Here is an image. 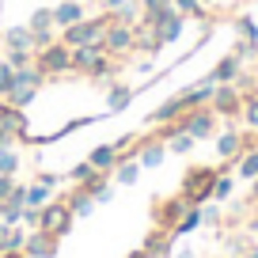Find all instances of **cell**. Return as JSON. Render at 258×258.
<instances>
[{
    "mask_svg": "<svg viewBox=\"0 0 258 258\" xmlns=\"http://www.w3.org/2000/svg\"><path fill=\"white\" fill-rule=\"evenodd\" d=\"M106 27H110L106 12H103V16H84L80 23H73V27H64V31H61V42H64L69 49H76V46H91V42H103Z\"/></svg>",
    "mask_w": 258,
    "mask_h": 258,
    "instance_id": "1",
    "label": "cell"
},
{
    "mask_svg": "<svg viewBox=\"0 0 258 258\" xmlns=\"http://www.w3.org/2000/svg\"><path fill=\"white\" fill-rule=\"evenodd\" d=\"M224 167H190L182 175V198L190 205H205L213 198V182H217V175Z\"/></svg>",
    "mask_w": 258,
    "mask_h": 258,
    "instance_id": "2",
    "label": "cell"
},
{
    "mask_svg": "<svg viewBox=\"0 0 258 258\" xmlns=\"http://www.w3.org/2000/svg\"><path fill=\"white\" fill-rule=\"evenodd\" d=\"M175 129H182V133H190L194 141H205L217 133V110L213 106H194V110H186L178 121H171Z\"/></svg>",
    "mask_w": 258,
    "mask_h": 258,
    "instance_id": "3",
    "label": "cell"
},
{
    "mask_svg": "<svg viewBox=\"0 0 258 258\" xmlns=\"http://www.w3.org/2000/svg\"><path fill=\"white\" fill-rule=\"evenodd\" d=\"M73 209H69V202H46L38 209V228L49 235H57V239H64V235L73 232Z\"/></svg>",
    "mask_w": 258,
    "mask_h": 258,
    "instance_id": "4",
    "label": "cell"
},
{
    "mask_svg": "<svg viewBox=\"0 0 258 258\" xmlns=\"http://www.w3.org/2000/svg\"><path fill=\"white\" fill-rule=\"evenodd\" d=\"M34 64H38L46 76H64V73H73V49L57 38V42H49L46 49L34 53Z\"/></svg>",
    "mask_w": 258,
    "mask_h": 258,
    "instance_id": "5",
    "label": "cell"
},
{
    "mask_svg": "<svg viewBox=\"0 0 258 258\" xmlns=\"http://www.w3.org/2000/svg\"><path fill=\"white\" fill-rule=\"evenodd\" d=\"M103 49H106V57H114V61H125L129 53H137V27H125V23L106 27Z\"/></svg>",
    "mask_w": 258,
    "mask_h": 258,
    "instance_id": "6",
    "label": "cell"
},
{
    "mask_svg": "<svg viewBox=\"0 0 258 258\" xmlns=\"http://www.w3.org/2000/svg\"><path fill=\"white\" fill-rule=\"evenodd\" d=\"M186 209H190V202H186L182 194H175V198H163V202L152 205V220H156V228H167L171 232V228L186 217Z\"/></svg>",
    "mask_w": 258,
    "mask_h": 258,
    "instance_id": "7",
    "label": "cell"
},
{
    "mask_svg": "<svg viewBox=\"0 0 258 258\" xmlns=\"http://www.w3.org/2000/svg\"><path fill=\"white\" fill-rule=\"evenodd\" d=\"M209 106L217 110V118H239V110H243V91L235 88V84H217Z\"/></svg>",
    "mask_w": 258,
    "mask_h": 258,
    "instance_id": "8",
    "label": "cell"
},
{
    "mask_svg": "<svg viewBox=\"0 0 258 258\" xmlns=\"http://www.w3.org/2000/svg\"><path fill=\"white\" fill-rule=\"evenodd\" d=\"M57 250H61V239H57V235L42 232V228L27 232V243H23V254L27 258H57Z\"/></svg>",
    "mask_w": 258,
    "mask_h": 258,
    "instance_id": "9",
    "label": "cell"
},
{
    "mask_svg": "<svg viewBox=\"0 0 258 258\" xmlns=\"http://www.w3.org/2000/svg\"><path fill=\"white\" fill-rule=\"evenodd\" d=\"M190 110V106H186V99H182V91H178V95H171V99H163L160 106H156L152 114H148V125H171V121H178L182 118V114Z\"/></svg>",
    "mask_w": 258,
    "mask_h": 258,
    "instance_id": "10",
    "label": "cell"
},
{
    "mask_svg": "<svg viewBox=\"0 0 258 258\" xmlns=\"http://www.w3.org/2000/svg\"><path fill=\"white\" fill-rule=\"evenodd\" d=\"M106 57V49H103V42H91V46H76L73 49V73H84V76H91L99 69V61Z\"/></svg>",
    "mask_w": 258,
    "mask_h": 258,
    "instance_id": "11",
    "label": "cell"
},
{
    "mask_svg": "<svg viewBox=\"0 0 258 258\" xmlns=\"http://www.w3.org/2000/svg\"><path fill=\"white\" fill-rule=\"evenodd\" d=\"M0 129H8L16 141H23L27 133H31V121H27V114L19 110V106H8L0 103Z\"/></svg>",
    "mask_w": 258,
    "mask_h": 258,
    "instance_id": "12",
    "label": "cell"
},
{
    "mask_svg": "<svg viewBox=\"0 0 258 258\" xmlns=\"http://www.w3.org/2000/svg\"><path fill=\"white\" fill-rule=\"evenodd\" d=\"M133 99H137V88H129V84H121V80L106 84V114H121Z\"/></svg>",
    "mask_w": 258,
    "mask_h": 258,
    "instance_id": "13",
    "label": "cell"
},
{
    "mask_svg": "<svg viewBox=\"0 0 258 258\" xmlns=\"http://www.w3.org/2000/svg\"><path fill=\"white\" fill-rule=\"evenodd\" d=\"M0 42H4V49H31V53H38V46H34V31L31 27H8V31L0 34Z\"/></svg>",
    "mask_w": 258,
    "mask_h": 258,
    "instance_id": "14",
    "label": "cell"
},
{
    "mask_svg": "<svg viewBox=\"0 0 258 258\" xmlns=\"http://www.w3.org/2000/svg\"><path fill=\"white\" fill-rule=\"evenodd\" d=\"M84 16H88V12H84V4H80V0H61V4L53 8V27H57V31H64V27L80 23Z\"/></svg>",
    "mask_w": 258,
    "mask_h": 258,
    "instance_id": "15",
    "label": "cell"
},
{
    "mask_svg": "<svg viewBox=\"0 0 258 258\" xmlns=\"http://www.w3.org/2000/svg\"><path fill=\"white\" fill-rule=\"evenodd\" d=\"M213 91H217V80H213V76H205V80H198L194 84V88H186L182 91V99H186V106H209L213 103Z\"/></svg>",
    "mask_w": 258,
    "mask_h": 258,
    "instance_id": "16",
    "label": "cell"
},
{
    "mask_svg": "<svg viewBox=\"0 0 258 258\" xmlns=\"http://www.w3.org/2000/svg\"><path fill=\"white\" fill-rule=\"evenodd\" d=\"M118 160H121V152H118L114 145H99V148H91V156H88V163H91L95 171H103V175H114Z\"/></svg>",
    "mask_w": 258,
    "mask_h": 258,
    "instance_id": "17",
    "label": "cell"
},
{
    "mask_svg": "<svg viewBox=\"0 0 258 258\" xmlns=\"http://www.w3.org/2000/svg\"><path fill=\"white\" fill-rule=\"evenodd\" d=\"M171 243H175V235H171L167 228H152V232L145 235V243H141V247H145L152 258H167V254H171Z\"/></svg>",
    "mask_w": 258,
    "mask_h": 258,
    "instance_id": "18",
    "label": "cell"
},
{
    "mask_svg": "<svg viewBox=\"0 0 258 258\" xmlns=\"http://www.w3.org/2000/svg\"><path fill=\"white\" fill-rule=\"evenodd\" d=\"M239 73H243V61H239L235 53H224L217 64H213V73H209V76H213L217 84H235V76H239Z\"/></svg>",
    "mask_w": 258,
    "mask_h": 258,
    "instance_id": "19",
    "label": "cell"
},
{
    "mask_svg": "<svg viewBox=\"0 0 258 258\" xmlns=\"http://www.w3.org/2000/svg\"><path fill=\"white\" fill-rule=\"evenodd\" d=\"M64 202H69L73 217H88V213H95V198H91V190H88V186H73Z\"/></svg>",
    "mask_w": 258,
    "mask_h": 258,
    "instance_id": "20",
    "label": "cell"
},
{
    "mask_svg": "<svg viewBox=\"0 0 258 258\" xmlns=\"http://www.w3.org/2000/svg\"><path fill=\"white\" fill-rule=\"evenodd\" d=\"M141 167H160L167 160V145L163 141H141V152H137Z\"/></svg>",
    "mask_w": 258,
    "mask_h": 258,
    "instance_id": "21",
    "label": "cell"
},
{
    "mask_svg": "<svg viewBox=\"0 0 258 258\" xmlns=\"http://www.w3.org/2000/svg\"><path fill=\"white\" fill-rule=\"evenodd\" d=\"M23 243H27L23 224H4L0 220V250H23Z\"/></svg>",
    "mask_w": 258,
    "mask_h": 258,
    "instance_id": "22",
    "label": "cell"
},
{
    "mask_svg": "<svg viewBox=\"0 0 258 258\" xmlns=\"http://www.w3.org/2000/svg\"><path fill=\"white\" fill-rule=\"evenodd\" d=\"M182 27H186V16H178V12H175L167 23L152 27V31H156V38H160V46H167V42H178V38H182Z\"/></svg>",
    "mask_w": 258,
    "mask_h": 258,
    "instance_id": "23",
    "label": "cell"
},
{
    "mask_svg": "<svg viewBox=\"0 0 258 258\" xmlns=\"http://www.w3.org/2000/svg\"><path fill=\"white\" fill-rule=\"evenodd\" d=\"M141 171H145V167H141V160H133V156L125 160V156H121L118 167H114V178H118L121 186H133V182L141 178Z\"/></svg>",
    "mask_w": 258,
    "mask_h": 258,
    "instance_id": "24",
    "label": "cell"
},
{
    "mask_svg": "<svg viewBox=\"0 0 258 258\" xmlns=\"http://www.w3.org/2000/svg\"><path fill=\"white\" fill-rule=\"evenodd\" d=\"M235 175L239 178H258V148H247V152L239 156V160H235Z\"/></svg>",
    "mask_w": 258,
    "mask_h": 258,
    "instance_id": "25",
    "label": "cell"
},
{
    "mask_svg": "<svg viewBox=\"0 0 258 258\" xmlns=\"http://www.w3.org/2000/svg\"><path fill=\"white\" fill-rule=\"evenodd\" d=\"M198 228H202V205H190V209H186V217L171 228V235H190V232H198Z\"/></svg>",
    "mask_w": 258,
    "mask_h": 258,
    "instance_id": "26",
    "label": "cell"
},
{
    "mask_svg": "<svg viewBox=\"0 0 258 258\" xmlns=\"http://www.w3.org/2000/svg\"><path fill=\"white\" fill-rule=\"evenodd\" d=\"M239 121L250 129V133H258V91H254V95H243V110H239Z\"/></svg>",
    "mask_w": 258,
    "mask_h": 258,
    "instance_id": "27",
    "label": "cell"
},
{
    "mask_svg": "<svg viewBox=\"0 0 258 258\" xmlns=\"http://www.w3.org/2000/svg\"><path fill=\"white\" fill-rule=\"evenodd\" d=\"M27 27H31L34 34H42V31H57V27H53V8H34V12H31V19H27Z\"/></svg>",
    "mask_w": 258,
    "mask_h": 258,
    "instance_id": "28",
    "label": "cell"
},
{
    "mask_svg": "<svg viewBox=\"0 0 258 258\" xmlns=\"http://www.w3.org/2000/svg\"><path fill=\"white\" fill-rule=\"evenodd\" d=\"M235 34H239L243 42H254V46H258V23H254V16H247V12L235 16Z\"/></svg>",
    "mask_w": 258,
    "mask_h": 258,
    "instance_id": "29",
    "label": "cell"
},
{
    "mask_svg": "<svg viewBox=\"0 0 258 258\" xmlns=\"http://www.w3.org/2000/svg\"><path fill=\"white\" fill-rule=\"evenodd\" d=\"M137 49H145V53H160V38H156V31L145 27V23L137 27Z\"/></svg>",
    "mask_w": 258,
    "mask_h": 258,
    "instance_id": "30",
    "label": "cell"
},
{
    "mask_svg": "<svg viewBox=\"0 0 258 258\" xmlns=\"http://www.w3.org/2000/svg\"><path fill=\"white\" fill-rule=\"evenodd\" d=\"M46 202H49V186H42V182L27 186V209H42Z\"/></svg>",
    "mask_w": 258,
    "mask_h": 258,
    "instance_id": "31",
    "label": "cell"
},
{
    "mask_svg": "<svg viewBox=\"0 0 258 258\" xmlns=\"http://www.w3.org/2000/svg\"><path fill=\"white\" fill-rule=\"evenodd\" d=\"M34 95H38V88H16L8 99H4V103H8V106H19V110H27Z\"/></svg>",
    "mask_w": 258,
    "mask_h": 258,
    "instance_id": "32",
    "label": "cell"
},
{
    "mask_svg": "<svg viewBox=\"0 0 258 258\" xmlns=\"http://www.w3.org/2000/svg\"><path fill=\"white\" fill-rule=\"evenodd\" d=\"M232 175H224V171H220L217 175V182H213V202H228V198H232Z\"/></svg>",
    "mask_w": 258,
    "mask_h": 258,
    "instance_id": "33",
    "label": "cell"
},
{
    "mask_svg": "<svg viewBox=\"0 0 258 258\" xmlns=\"http://www.w3.org/2000/svg\"><path fill=\"white\" fill-rule=\"evenodd\" d=\"M12 91H16V69H12L8 61H0V95L8 99Z\"/></svg>",
    "mask_w": 258,
    "mask_h": 258,
    "instance_id": "34",
    "label": "cell"
},
{
    "mask_svg": "<svg viewBox=\"0 0 258 258\" xmlns=\"http://www.w3.org/2000/svg\"><path fill=\"white\" fill-rule=\"evenodd\" d=\"M91 175H95V167H91V163L84 160V163H76V167H69V175H64V178H69L73 186H84V182H88Z\"/></svg>",
    "mask_w": 258,
    "mask_h": 258,
    "instance_id": "35",
    "label": "cell"
},
{
    "mask_svg": "<svg viewBox=\"0 0 258 258\" xmlns=\"http://www.w3.org/2000/svg\"><path fill=\"white\" fill-rule=\"evenodd\" d=\"M175 12H178V16L205 19V4H202V0H175Z\"/></svg>",
    "mask_w": 258,
    "mask_h": 258,
    "instance_id": "36",
    "label": "cell"
},
{
    "mask_svg": "<svg viewBox=\"0 0 258 258\" xmlns=\"http://www.w3.org/2000/svg\"><path fill=\"white\" fill-rule=\"evenodd\" d=\"M4 61H8L12 69H16V73H19V69H27V64H34V53H31V49H8V57H4Z\"/></svg>",
    "mask_w": 258,
    "mask_h": 258,
    "instance_id": "37",
    "label": "cell"
},
{
    "mask_svg": "<svg viewBox=\"0 0 258 258\" xmlns=\"http://www.w3.org/2000/svg\"><path fill=\"white\" fill-rule=\"evenodd\" d=\"M19 171V152L8 148V152H0V175H16Z\"/></svg>",
    "mask_w": 258,
    "mask_h": 258,
    "instance_id": "38",
    "label": "cell"
},
{
    "mask_svg": "<svg viewBox=\"0 0 258 258\" xmlns=\"http://www.w3.org/2000/svg\"><path fill=\"white\" fill-rule=\"evenodd\" d=\"M232 53L239 57L243 64H247V61H254V57H258V46H254V42H243V38H239V42H235V49H232Z\"/></svg>",
    "mask_w": 258,
    "mask_h": 258,
    "instance_id": "39",
    "label": "cell"
},
{
    "mask_svg": "<svg viewBox=\"0 0 258 258\" xmlns=\"http://www.w3.org/2000/svg\"><path fill=\"white\" fill-rule=\"evenodd\" d=\"M235 88H239L243 95H254V88H258V76H250V73H239V76H235Z\"/></svg>",
    "mask_w": 258,
    "mask_h": 258,
    "instance_id": "40",
    "label": "cell"
},
{
    "mask_svg": "<svg viewBox=\"0 0 258 258\" xmlns=\"http://www.w3.org/2000/svg\"><path fill=\"white\" fill-rule=\"evenodd\" d=\"M16 186H19V182H16V175H0V202H8Z\"/></svg>",
    "mask_w": 258,
    "mask_h": 258,
    "instance_id": "41",
    "label": "cell"
},
{
    "mask_svg": "<svg viewBox=\"0 0 258 258\" xmlns=\"http://www.w3.org/2000/svg\"><path fill=\"white\" fill-rule=\"evenodd\" d=\"M34 182H42V186H49V190H53V186L61 182V175H53V171H38V175H34Z\"/></svg>",
    "mask_w": 258,
    "mask_h": 258,
    "instance_id": "42",
    "label": "cell"
},
{
    "mask_svg": "<svg viewBox=\"0 0 258 258\" xmlns=\"http://www.w3.org/2000/svg\"><path fill=\"white\" fill-rule=\"evenodd\" d=\"M202 224H220V213L213 209V205H205V209H202Z\"/></svg>",
    "mask_w": 258,
    "mask_h": 258,
    "instance_id": "43",
    "label": "cell"
},
{
    "mask_svg": "<svg viewBox=\"0 0 258 258\" xmlns=\"http://www.w3.org/2000/svg\"><path fill=\"white\" fill-rule=\"evenodd\" d=\"M12 145H16V137H12L8 129H0V152H8V148H12Z\"/></svg>",
    "mask_w": 258,
    "mask_h": 258,
    "instance_id": "44",
    "label": "cell"
},
{
    "mask_svg": "<svg viewBox=\"0 0 258 258\" xmlns=\"http://www.w3.org/2000/svg\"><path fill=\"white\" fill-rule=\"evenodd\" d=\"M23 224L27 228H38V209H23Z\"/></svg>",
    "mask_w": 258,
    "mask_h": 258,
    "instance_id": "45",
    "label": "cell"
},
{
    "mask_svg": "<svg viewBox=\"0 0 258 258\" xmlns=\"http://www.w3.org/2000/svg\"><path fill=\"white\" fill-rule=\"evenodd\" d=\"M247 205H258V178H250V198H247Z\"/></svg>",
    "mask_w": 258,
    "mask_h": 258,
    "instance_id": "46",
    "label": "cell"
},
{
    "mask_svg": "<svg viewBox=\"0 0 258 258\" xmlns=\"http://www.w3.org/2000/svg\"><path fill=\"white\" fill-rule=\"evenodd\" d=\"M171 258H198V254H194L190 247H182V250H175V254H171Z\"/></svg>",
    "mask_w": 258,
    "mask_h": 258,
    "instance_id": "47",
    "label": "cell"
},
{
    "mask_svg": "<svg viewBox=\"0 0 258 258\" xmlns=\"http://www.w3.org/2000/svg\"><path fill=\"white\" fill-rule=\"evenodd\" d=\"M121 4H129V0H103V8L110 12V8H121Z\"/></svg>",
    "mask_w": 258,
    "mask_h": 258,
    "instance_id": "48",
    "label": "cell"
},
{
    "mask_svg": "<svg viewBox=\"0 0 258 258\" xmlns=\"http://www.w3.org/2000/svg\"><path fill=\"white\" fill-rule=\"evenodd\" d=\"M0 258H27L23 250H0Z\"/></svg>",
    "mask_w": 258,
    "mask_h": 258,
    "instance_id": "49",
    "label": "cell"
},
{
    "mask_svg": "<svg viewBox=\"0 0 258 258\" xmlns=\"http://www.w3.org/2000/svg\"><path fill=\"white\" fill-rule=\"evenodd\" d=\"M129 258H152V254H148L145 247H137V250H133V254H129Z\"/></svg>",
    "mask_w": 258,
    "mask_h": 258,
    "instance_id": "50",
    "label": "cell"
},
{
    "mask_svg": "<svg viewBox=\"0 0 258 258\" xmlns=\"http://www.w3.org/2000/svg\"><path fill=\"white\" fill-rule=\"evenodd\" d=\"M243 258H258V250H254V247H250V250H247V254H243Z\"/></svg>",
    "mask_w": 258,
    "mask_h": 258,
    "instance_id": "51",
    "label": "cell"
},
{
    "mask_svg": "<svg viewBox=\"0 0 258 258\" xmlns=\"http://www.w3.org/2000/svg\"><path fill=\"white\" fill-rule=\"evenodd\" d=\"M0 217H4V202H0Z\"/></svg>",
    "mask_w": 258,
    "mask_h": 258,
    "instance_id": "52",
    "label": "cell"
},
{
    "mask_svg": "<svg viewBox=\"0 0 258 258\" xmlns=\"http://www.w3.org/2000/svg\"><path fill=\"white\" fill-rule=\"evenodd\" d=\"M202 4H217V0H202Z\"/></svg>",
    "mask_w": 258,
    "mask_h": 258,
    "instance_id": "53",
    "label": "cell"
},
{
    "mask_svg": "<svg viewBox=\"0 0 258 258\" xmlns=\"http://www.w3.org/2000/svg\"><path fill=\"white\" fill-rule=\"evenodd\" d=\"M80 4H88V0H80Z\"/></svg>",
    "mask_w": 258,
    "mask_h": 258,
    "instance_id": "54",
    "label": "cell"
},
{
    "mask_svg": "<svg viewBox=\"0 0 258 258\" xmlns=\"http://www.w3.org/2000/svg\"><path fill=\"white\" fill-rule=\"evenodd\" d=\"M254 91H258V88H254Z\"/></svg>",
    "mask_w": 258,
    "mask_h": 258,
    "instance_id": "55",
    "label": "cell"
}]
</instances>
